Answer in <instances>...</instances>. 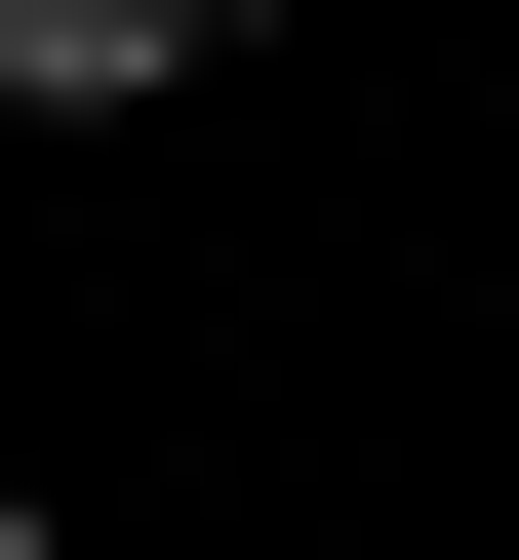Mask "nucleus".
<instances>
[{"mask_svg": "<svg viewBox=\"0 0 519 560\" xmlns=\"http://www.w3.org/2000/svg\"><path fill=\"white\" fill-rule=\"evenodd\" d=\"M200 40H240V0H0V120H161Z\"/></svg>", "mask_w": 519, "mask_h": 560, "instance_id": "1", "label": "nucleus"}, {"mask_svg": "<svg viewBox=\"0 0 519 560\" xmlns=\"http://www.w3.org/2000/svg\"><path fill=\"white\" fill-rule=\"evenodd\" d=\"M0 560H40V480H0Z\"/></svg>", "mask_w": 519, "mask_h": 560, "instance_id": "2", "label": "nucleus"}]
</instances>
